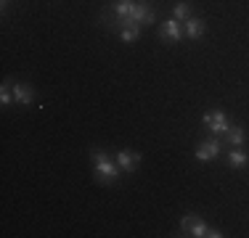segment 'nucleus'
Here are the masks:
<instances>
[{"label": "nucleus", "mask_w": 249, "mask_h": 238, "mask_svg": "<svg viewBox=\"0 0 249 238\" xmlns=\"http://www.w3.org/2000/svg\"><path fill=\"white\" fill-rule=\"evenodd\" d=\"M90 156H93V162H96V180L101 183V186H114L117 177L122 175L120 164L111 162L109 153H106V151H98V148H93Z\"/></svg>", "instance_id": "obj_1"}, {"label": "nucleus", "mask_w": 249, "mask_h": 238, "mask_svg": "<svg viewBox=\"0 0 249 238\" xmlns=\"http://www.w3.org/2000/svg\"><path fill=\"white\" fill-rule=\"evenodd\" d=\"M201 122H204V127L210 130V133H215V135H225V130L231 127V122H228V117H225V111H220V109L207 111V114L201 117Z\"/></svg>", "instance_id": "obj_2"}, {"label": "nucleus", "mask_w": 249, "mask_h": 238, "mask_svg": "<svg viewBox=\"0 0 249 238\" xmlns=\"http://www.w3.org/2000/svg\"><path fill=\"white\" fill-rule=\"evenodd\" d=\"M180 228L194 238H204L207 236V222L201 217H196V214H186V217L180 220Z\"/></svg>", "instance_id": "obj_3"}, {"label": "nucleus", "mask_w": 249, "mask_h": 238, "mask_svg": "<svg viewBox=\"0 0 249 238\" xmlns=\"http://www.w3.org/2000/svg\"><path fill=\"white\" fill-rule=\"evenodd\" d=\"M220 140H217V138H212V140H204V143H199V146H196V151H194V153H196V159H199V162H212V159H215L217 156V153H220Z\"/></svg>", "instance_id": "obj_4"}, {"label": "nucleus", "mask_w": 249, "mask_h": 238, "mask_svg": "<svg viewBox=\"0 0 249 238\" xmlns=\"http://www.w3.org/2000/svg\"><path fill=\"white\" fill-rule=\"evenodd\" d=\"M159 34H162V40H170V43H178V40H183V34H186V32H183V21H178L175 16H173V19H167Z\"/></svg>", "instance_id": "obj_5"}, {"label": "nucleus", "mask_w": 249, "mask_h": 238, "mask_svg": "<svg viewBox=\"0 0 249 238\" xmlns=\"http://www.w3.org/2000/svg\"><path fill=\"white\" fill-rule=\"evenodd\" d=\"M117 164H120V170L122 172H135L138 170V164H141V153H135V151H122L117 153Z\"/></svg>", "instance_id": "obj_6"}, {"label": "nucleus", "mask_w": 249, "mask_h": 238, "mask_svg": "<svg viewBox=\"0 0 249 238\" xmlns=\"http://www.w3.org/2000/svg\"><path fill=\"white\" fill-rule=\"evenodd\" d=\"M14 103L19 106L35 103V90L29 85H24V82H14Z\"/></svg>", "instance_id": "obj_7"}, {"label": "nucleus", "mask_w": 249, "mask_h": 238, "mask_svg": "<svg viewBox=\"0 0 249 238\" xmlns=\"http://www.w3.org/2000/svg\"><path fill=\"white\" fill-rule=\"evenodd\" d=\"M225 143H228L231 148H239V146H244V140H247V135H244V127H236V124H231L228 130H225Z\"/></svg>", "instance_id": "obj_8"}, {"label": "nucleus", "mask_w": 249, "mask_h": 238, "mask_svg": "<svg viewBox=\"0 0 249 238\" xmlns=\"http://www.w3.org/2000/svg\"><path fill=\"white\" fill-rule=\"evenodd\" d=\"M204 29H207V24L196 19V16H191V19H186V27H183V32H186V37H191V40H199L201 34H204Z\"/></svg>", "instance_id": "obj_9"}, {"label": "nucleus", "mask_w": 249, "mask_h": 238, "mask_svg": "<svg viewBox=\"0 0 249 238\" xmlns=\"http://www.w3.org/2000/svg\"><path fill=\"white\" fill-rule=\"evenodd\" d=\"M228 164L233 167V170H241V167L249 164V153L241 151V148H231L228 151Z\"/></svg>", "instance_id": "obj_10"}, {"label": "nucleus", "mask_w": 249, "mask_h": 238, "mask_svg": "<svg viewBox=\"0 0 249 238\" xmlns=\"http://www.w3.org/2000/svg\"><path fill=\"white\" fill-rule=\"evenodd\" d=\"M117 34H120L122 43H135L138 34H141V27H138V24H124V27L117 29Z\"/></svg>", "instance_id": "obj_11"}, {"label": "nucleus", "mask_w": 249, "mask_h": 238, "mask_svg": "<svg viewBox=\"0 0 249 238\" xmlns=\"http://www.w3.org/2000/svg\"><path fill=\"white\" fill-rule=\"evenodd\" d=\"M173 16H175L178 21L191 19V3H188V0H178V3L173 5Z\"/></svg>", "instance_id": "obj_12"}, {"label": "nucleus", "mask_w": 249, "mask_h": 238, "mask_svg": "<svg viewBox=\"0 0 249 238\" xmlns=\"http://www.w3.org/2000/svg\"><path fill=\"white\" fill-rule=\"evenodd\" d=\"M11 101H14V80H5L3 87H0V103L8 106Z\"/></svg>", "instance_id": "obj_13"}, {"label": "nucleus", "mask_w": 249, "mask_h": 238, "mask_svg": "<svg viewBox=\"0 0 249 238\" xmlns=\"http://www.w3.org/2000/svg\"><path fill=\"white\" fill-rule=\"evenodd\" d=\"M223 233H220V230H217V228H207V236L204 238H220Z\"/></svg>", "instance_id": "obj_14"}, {"label": "nucleus", "mask_w": 249, "mask_h": 238, "mask_svg": "<svg viewBox=\"0 0 249 238\" xmlns=\"http://www.w3.org/2000/svg\"><path fill=\"white\" fill-rule=\"evenodd\" d=\"M0 5H3V8H5V5H8V0H0Z\"/></svg>", "instance_id": "obj_15"}]
</instances>
